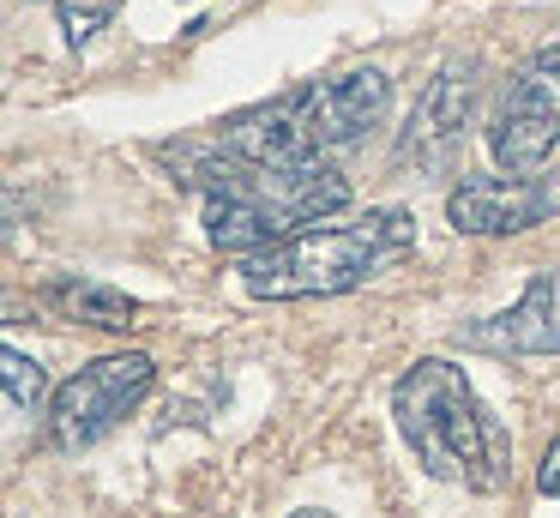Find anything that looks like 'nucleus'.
I'll use <instances>...</instances> for the list:
<instances>
[{"label": "nucleus", "instance_id": "1", "mask_svg": "<svg viewBox=\"0 0 560 518\" xmlns=\"http://www.w3.org/2000/svg\"><path fill=\"white\" fill-rule=\"evenodd\" d=\"M392 108V79L380 67H350L331 79H307L295 91L271 96V103L235 108L230 120L206 133V139L163 145L170 169L187 187H218L235 163H302V157H326L355 145L368 127H380Z\"/></svg>", "mask_w": 560, "mask_h": 518}, {"label": "nucleus", "instance_id": "2", "mask_svg": "<svg viewBox=\"0 0 560 518\" xmlns=\"http://www.w3.org/2000/svg\"><path fill=\"white\" fill-rule=\"evenodd\" d=\"M392 416H398L404 446L416 452V464L440 482H458L470 494H494L506 488V434L500 422L482 410L470 373L452 361L428 356L392 385Z\"/></svg>", "mask_w": 560, "mask_h": 518}, {"label": "nucleus", "instance_id": "3", "mask_svg": "<svg viewBox=\"0 0 560 518\" xmlns=\"http://www.w3.org/2000/svg\"><path fill=\"white\" fill-rule=\"evenodd\" d=\"M350 205V175L331 157L302 163H235L218 187H206V241L223 253H254L314 229L319 217Z\"/></svg>", "mask_w": 560, "mask_h": 518}, {"label": "nucleus", "instance_id": "4", "mask_svg": "<svg viewBox=\"0 0 560 518\" xmlns=\"http://www.w3.org/2000/svg\"><path fill=\"white\" fill-rule=\"evenodd\" d=\"M416 248L410 211H368L355 223H326L278 241V248L242 260V284L259 301H307V296H350L368 277Z\"/></svg>", "mask_w": 560, "mask_h": 518}, {"label": "nucleus", "instance_id": "5", "mask_svg": "<svg viewBox=\"0 0 560 518\" xmlns=\"http://www.w3.org/2000/svg\"><path fill=\"white\" fill-rule=\"evenodd\" d=\"M158 385V361L145 349H127V356H103L85 361L79 373H67L49 398V434L61 452H79V446H97L103 434L121 416H133L145 404V392Z\"/></svg>", "mask_w": 560, "mask_h": 518}, {"label": "nucleus", "instance_id": "6", "mask_svg": "<svg viewBox=\"0 0 560 518\" xmlns=\"http://www.w3.org/2000/svg\"><path fill=\"white\" fill-rule=\"evenodd\" d=\"M560 145V48H536L518 72H512L500 115L488 127V151L500 169L524 175Z\"/></svg>", "mask_w": 560, "mask_h": 518}, {"label": "nucleus", "instance_id": "7", "mask_svg": "<svg viewBox=\"0 0 560 518\" xmlns=\"http://www.w3.org/2000/svg\"><path fill=\"white\" fill-rule=\"evenodd\" d=\"M560 217V169L536 175H464L446 193V223L458 235H524Z\"/></svg>", "mask_w": 560, "mask_h": 518}, {"label": "nucleus", "instance_id": "8", "mask_svg": "<svg viewBox=\"0 0 560 518\" xmlns=\"http://www.w3.org/2000/svg\"><path fill=\"white\" fill-rule=\"evenodd\" d=\"M470 108H476V60H446L428 79V91L416 96L410 127L398 139V163L416 157V169H446L464 127H470Z\"/></svg>", "mask_w": 560, "mask_h": 518}, {"label": "nucleus", "instance_id": "9", "mask_svg": "<svg viewBox=\"0 0 560 518\" xmlns=\"http://www.w3.org/2000/svg\"><path fill=\"white\" fill-rule=\"evenodd\" d=\"M470 349H494V356H560V265L530 272L524 296L506 313H488L464 332Z\"/></svg>", "mask_w": 560, "mask_h": 518}, {"label": "nucleus", "instance_id": "10", "mask_svg": "<svg viewBox=\"0 0 560 518\" xmlns=\"http://www.w3.org/2000/svg\"><path fill=\"white\" fill-rule=\"evenodd\" d=\"M43 308H55L61 320H79V325H103V332H127V325H139V301L121 296V289L97 284V277H49L43 284Z\"/></svg>", "mask_w": 560, "mask_h": 518}, {"label": "nucleus", "instance_id": "11", "mask_svg": "<svg viewBox=\"0 0 560 518\" xmlns=\"http://www.w3.org/2000/svg\"><path fill=\"white\" fill-rule=\"evenodd\" d=\"M0 373H7V404L13 410H31V416H37L43 410V392H49V380H43V368L37 361L25 356V349H0Z\"/></svg>", "mask_w": 560, "mask_h": 518}, {"label": "nucleus", "instance_id": "12", "mask_svg": "<svg viewBox=\"0 0 560 518\" xmlns=\"http://www.w3.org/2000/svg\"><path fill=\"white\" fill-rule=\"evenodd\" d=\"M536 488H542V494H560V440L542 452V470H536Z\"/></svg>", "mask_w": 560, "mask_h": 518}, {"label": "nucleus", "instance_id": "13", "mask_svg": "<svg viewBox=\"0 0 560 518\" xmlns=\"http://www.w3.org/2000/svg\"><path fill=\"white\" fill-rule=\"evenodd\" d=\"M302 518H319V513H302Z\"/></svg>", "mask_w": 560, "mask_h": 518}]
</instances>
